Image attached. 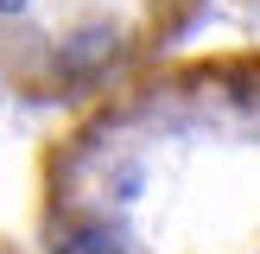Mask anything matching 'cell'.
<instances>
[{"mask_svg":"<svg viewBox=\"0 0 260 254\" xmlns=\"http://www.w3.org/2000/svg\"><path fill=\"white\" fill-rule=\"evenodd\" d=\"M248 70H190L102 108L51 159V254H254Z\"/></svg>","mask_w":260,"mask_h":254,"instance_id":"obj_1","label":"cell"},{"mask_svg":"<svg viewBox=\"0 0 260 254\" xmlns=\"http://www.w3.org/2000/svg\"><path fill=\"white\" fill-rule=\"evenodd\" d=\"M178 19L184 0H0V76L38 96L83 89L140 64Z\"/></svg>","mask_w":260,"mask_h":254,"instance_id":"obj_2","label":"cell"}]
</instances>
